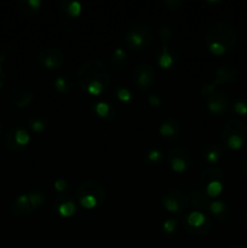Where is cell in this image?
<instances>
[{
  "label": "cell",
  "instance_id": "9",
  "mask_svg": "<svg viewBox=\"0 0 247 248\" xmlns=\"http://www.w3.org/2000/svg\"><path fill=\"white\" fill-rule=\"evenodd\" d=\"M161 205L167 212L181 213L190 205V196L182 189L170 188L162 193Z\"/></svg>",
  "mask_w": 247,
  "mask_h": 248
},
{
  "label": "cell",
  "instance_id": "17",
  "mask_svg": "<svg viewBox=\"0 0 247 248\" xmlns=\"http://www.w3.org/2000/svg\"><path fill=\"white\" fill-rule=\"evenodd\" d=\"M53 208L62 217H72L77 211L75 201L69 194H58L53 202Z\"/></svg>",
  "mask_w": 247,
  "mask_h": 248
},
{
  "label": "cell",
  "instance_id": "20",
  "mask_svg": "<svg viewBox=\"0 0 247 248\" xmlns=\"http://www.w3.org/2000/svg\"><path fill=\"white\" fill-rule=\"evenodd\" d=\"M208 211H210L211 216L220 223L227 222L230 218V215H232V210H230L229 205L222 200L211 201Z\"/></svg>",
  "mask_w": 247,
  "mask_h": 248
},
{
  "label": "cell",
  "instance_id": "26",
  "mask_svg": "<svg viewBox=\"0 0 247 248\" xmlns=\"http://www.w3.org/2000/svg\"><path fill=\"white\" fill-rule=\"evenodd\" d=\"M48 125V119L44 114H35L28 119V126L34 132H41Z\"/></svg>",
  "mask_w": 247,
  "mask_h": 248
},
{
  "label": "cell",
  "instance_id": "24",
  "mask_svg": "<svg viewBox=\"0 0 247 248\" xmlns=\"http://www.w3.org/2000/svg\"><path fill=\"white\" fill-rule=\"evenodd\" d=\"M164 159V153L159 148H149L143 154L142 160L147 166H156Z\"/></svg>",
  "mask_w": 247,
  "mask_h": 248
},
{
  "label": "cell",
  "instance_id": "27",
  "mask_svg": "<svg viewBox=\"0 0 247 248\" xmlns=\"http://www.w3.org/2000/svg\"><path fill=\"white\" fill-rule=\"evenodd\" d=\"M61 9L69 17H77L81 12V4L75 0H63L61 2Z\"/></svg>",
  "mask_w": 247,
  "mask_h": 248
},
{
  "label": "cell",
  "instance_id": "1",
  "mask_svg": "<svg viewBox=\"0 0 247 248\" xmlns=\"http://www.w3.org/2000/svg\"><path fill=\"white\" fill-rule=\"evenodd\" d=\"M110 73L106 63L98 58H90L82 63L77 74V84L81 91L99 94L110 86Z\"/></svg>",
  "mask_w": 247,
  "mask_h": 248
},
{
  "label": "cell",
  "instance_id": "41",
  "mask_svg": "<svg viewBox=\"0 0 247 248\" xmlns=\"http://www.w3.org/2000/svg\"><path fill=\"white\" fill-rule=\"evenodd\" d=\"M241 224H242V227H244L245 229L247 230V211H245L244 215H242V217H241Z\"/></svg>",
  "mask_w": 247,
  "mask_h": 248
},
{
  "label": "cell",
  "instance_id": "32",
  "mask_svg": "<svg viewBox=\"0 0 247 248\" xmlns=\"http://www.w3.org/2000/svg\"><path fill=\"white\" fill-rule=\"evenodd\" d=\"M232 109L235 114L240 116H246L247 115V101L245 99H235L232 104Z\"/></svg>",
  "mask_w": 247,
  "mask_h": 248
},
{
  "label": "cell",
  "instance_id": "14",
  "mask_svg": "<svg viewBox=\"0 0 247 248\" xmlns=\"http://www.w3.org/2000/svg\"><path fill=\"white\" fill-rule=\"evenodd\" d=\"M34 89L27 82H19V84L15 85L10 91V99H11L12 104L18 108H24L34 98Z\"/></svg>",
  "mask_w": 247,
  "mask_h": 248
},
{
  "label": "cell",
  "instance_id": "13",
  "mask_svg": "<svg viewBox=\"0 0 247 248\" xmlns=\"http://www.w3.org/2000/svg\"><path fill=\"white\" fill-rule=\"evenodd\" d=\"M155 69L149 63H139L136 65L132 74V82L137 89L139 90H149L154 85Z\"/></svg>",
  "mask_w": 247,
  "mask_h": 248
},
{
  "label": "cell",
  "instance_id": "2",
  "mask_svg": "<svg viewBox=\"0 0 247 248\" xmlns=\"http://www.w3.org/2000/svg\"><path fill=\"white\" fill-rule=\"evenodd\" d=\"M237 33L229 21H218L205 34V44L208 51L216 56L232 52L236 46Z\"/></svg>",
  "mask_w": 247,
  "mask_h": 248
},
{
  "label": "cell",
  "instance_id": "3",
  "mask_svg": "<svg viewBox=\"0 0 247 248\" xmlns=\"http://www.w3.org/2000/svg\"><path fill=\"white\" fill-rule=\"evenodd\" d=\"M75 196L82 207L92 210V208H96L104 203L107 198V190L101 182L89 179L77 186Z\"/></svg>",
  "mask_w": 247,
  "mask_h": 248
},
{
  "label": "cell",
  "instance_id": "29",
  "mask_svg": "<svg viewBox=\"0 0 247 248\" xmlns=\"http://www.w3.org/2000/svg\"><path fill=\"white\" fill-rule=\"evenodd\" d=\"M4 144H5V148L12 153H19L23 150V148L19 147L18 143L16 142V140H15V128L14 127L10 128V130L7 131L6 135H5Z\"/></svg>",
  "mask_w": 247,
  "mask_h": 248
},
{
  "label": "cell",
  "instance_id": "40",
  "mask_svg": "<svg viewBox=\"0 0 247 248\" xmlns=\"http://www.w3.org/2000/svg\"><path fill=\"white\" fill-rule=\"evenodd\" d=\"M241 170H242V173L245 174V177L247 178V153L244 155L241 160Z\"/></svg>",
  "mask_w": 247,
  "mask_h": 248
},
{
  "label": "cell",
  "instance_id": "19",
  "mask_svg": "<svg viewBox=\"0 0 247 248\" xmlns=\"http://www.w3.org/2000/svg\"><path fill=\"white\" fill-rule=\"evenodd\" d=\"M200 152L205 161L211 164V166H213L222 159L224 148L220 144H217V143H207V144H203L201 147Z\"/></svg>",
  "mask_w": 247,
  "mask_h": 248
},
{
  "label": "cell",
  "instance_id": "18",
  "mask_svg": "<svg viewBox=\"0 0 247 248\" xmlns=\"http://www.w3.org/2000/svg\"><path fill=\"white\" fill-rule=\"evenodd\" d=\"M239 77L237 68L232 64L219 65L216 70L213 84L215 85H230L236 81Z\"/></svg>",
  "mask_w": 247,
  "mask_h": 248
},
{
  "label": "cell",
  "instance_id": "38",
  "mask_svg": "<svg viewBox=\"0 0 247 248\" xmlns=\"http://www.w3.org/2000/svg\"><path fill=\"white\" fill-rule=\"evenodd\" d=\"M73 29H74V26H73L72 22H69V21L63 22V24H62V31H63V33L69 34V33H72Z\"/></svg>",
  "mask_w": 247,
  "mask_h": 248
},
{
  "label": "cell",
  "instance_id": "28",
  "mask_svg": "<svg viewBox=\"0 0 247 248\" xmlns=\"http://www.w3.org/2000/svg\"><path fill=\"white\" fill-rule=\"evenodd\" d=\"M53 86L61 93H69L73 89V82L68 75H60L53 81Z\"/></svg>",
  "mask_w": 247,
  "mask_h": 248
},
{
  "label": "cell",
  "instance_id": "23",
  "mask_svg": "<svg viewBox=\"0 0 247 248\" xmlns=\"http://www.w3.org/2000/svg\"><path fill=\"white\" fill-rule=\"evenodd\" d=\"M179 228H181V223L176 218H167L164 223L161 224V234L166 239H173L178 235Z\"/></svg>",
  "mask_w": 247,
  "mask_h": 248
},
{
  "label": "cell",
  "instance_id": "11",
  "mask_svg": "<svg viewBox=\"0 0 247 248\" xmlns=\"http://www.w3.org/2000/svg\"><path fill=\"white\" fill-rule=\"evenodd\" d=\"M167 162L176 173H184L193 167V154L183 145L173 147L167 153Z\"/></svg>",
  "mask_w": 247,
  "mask_h": 248
},
{
  "label": "cell",
  "instance_id": "21",
  "mask_svg": "<svg viewBox=\"0 0 247 248\" xmlns=\"http://www.w3.org/2000/svg\"><path fill=\"white\" fill-rule=\"evenodd\" d=\"M189 196H190L191 206L195 208V211H200V212L208 211L211 201L205 191H202L201 189H193V190H190Z\"/></svg>",
  "mask_w": 247,
  "mask_h": 248
},
{
  "label": "cell",
  "instance_id": "10",
  "mask_svg": "<svg viewBox=\"0 0 247 248\" xmlns=\"http://www.w3.org/2000/svg\"><path fill=\"white\" fill-rule=\"evenodd\" d=\"M184 229L194 236H206L212 229L211 218L200 211H193L182 219Z\"/></svg>",
  "mask_w": 247,
  "mask_h": 248
},
{
  "label": "cell",
  "instance_id": "5",
  "mask_svg": "<svg viewBox=\"0 0 247 248\" xmlns=\"http://www.w3.org/2000/svg\"><path fill=\"white\" fill-rule=\"evenodd\" d=\"M223 145L228 149L237 150L247 142V125L239 119H230L222 130Z\"/></svg>",
  "mask_w": 247,
  "mask_h": 248
},
{
  "label": "cell",
  "instance_id": "15",
  "mask_svg": "<svg viewBox=\"0 0 247 248\" xmlns=\"http://www.w3.org/2000/svg\"><path fill=\"white\" fill-rule=\"evenodd\" d=\"M156 61L161 68L166 70H172L178 65L179 55L173 47L167 44H162L161 47L156 52Z\"/></svg>",
  "mask_w": 247,
  "mask_h": 248
},
{
  "label": "cell",
  "instance_id": "33",
  "mask_svg": "<svg viewBox=\"0 0 247 248\" xmlns=\"http://www.w3.org/2000/svg\"><path fill=\"white\" fill-rule=\"evenodd\" d=\"M172 35V28L169 26H161L159 28V36L161 39L162 44H167Z\"/></svg>",
  "mask_w": 247,
  "mask_h": 248
},
{
  "label": "cell",
  "instance_id": "39",
  "mask_svg": "<svg viewBox=\"0 0 247 248\" xmlns=\"http://www.w3.org/2000/svg\"><path fill=\"white\" fill-rule=\"evenodd\" d=\"M6 82V73H5L4 68H2V63H0V89H2Z\"/></svg>",
  "mask_w": 247,
  "mask_h": 248
},
{
  "label": "cell",
  "instance_id": "7",
  "mask_svg": "<svg viewBox=\"0 0 247 248\" xmlns=\"http://www.w3.org/2000/svg\"><path fill=\"white\" fill-rule=\"evenodd\" d=\"M224 172L220 167L208 166L203 170L199 177V183H200V189L205 191L208 198H216L219 195L223 190L224 186Z\"/></svg>",
  "mask_w": 247,
  "mask_h": 248
},
{
  "label": "cell",
  "instance_id": "36",
  "mask_svg": "<svg viewBox=\"0 0 247 248\" xmlns=\"http://www.w3.org/2000/svg\"><path fill=\"white\" fill-rule=\"evenodd\" d=\"M162 4H164V6L167 7L169 10L177 11V10L183 5V1H181V0H165Z\"/></svg>",
  "mask_w": 247,
  "mask_h": 248
},
{
  "label": "cell",
  "instance_id": "35",
  "mask_svg": "<svg viewBox=\"0 0 247 248\" xmlns=\"http://www.w3.org/2000/svg\"><path fill=\"white\" fill-rule=\"evenodd\" d=\"M116 96L119 97V99H120V101L127 102L131 99V92H130V90L126 89V87L120 86L116 89Z\"/></svg>",
  "mask_w": 247,
  "mask_h": 248
},
{
  "label": "cell",
  "instance_id": "12",
  "mask_svg": "<svg viewBox=\"0 0 247 248\" xmlns=\"http://www.w3.org/2000/svg\"><path fill=\"white\" fill-rule=\"evenodd\" d=\"M39 64L43 68L48 70H56L60 69L64 65L65 63V56L60 48L57 47H45L38 53L36 57Z\"/></svg>",
  "mask_w": 247,
  "mask_h": 248
},
{
  "label": "cell",
  "instance_id": "30",
  "mask_svg": "<svg viewBox=\"0 0 247 248\" xmlns=\"http://www.w3.org/2000/svg\"><path fill=\"white\" fill-rule=\"evenodd\" d=\"M93 107L94 111H96V114L99 118L107 119L108 116L113 115V108H111L110 104L106 103V102H97Z\"/></svg>",
  "mask_w": 247,
  "mask_h": 248
},
{
  "label": "cell",
  "instance_id": "6",
  "mask_svg": "<svg viewBox=\"0 0 247 248\" xmlns=\"http://www.w3.org/2000/svg\"><path fill=\"white\" fill-rule=\"evenodd\" d=\"M201 96L203 97L208 111L215 116H220L229 109L230 98L224 91L218 90L215 84H205L201 87Z\"/></svg>",
  "mask_w": 247,
  "mask_h": 248
},
{
  "label": "cell",
  "instance_id": "22",
  "mask_svg": "<svg viewBox=\"0 0 247 248\" xmlns=\"http://www.w3.org/2000/svg\"><path fill=\"white\" fill-rule=\"evenodd\" d=\"M128 62H130V58H128L126 51L121 47H116L115 50H114L113 55H111V68H113L115 72H121V70L127 68Z\"/></svg>",
  "mask_w": 247,
  "mask_h": 248
},
{
  "label": "cell",
  "instance_id": "34",
  "mask_svg": "<svg viewBox=\"0 0 247 248\" xmlns=\"http://www.w3.org/2000/svg\"><path fill=\"white\" fill-rule=\"evenodd\" d=\"M55 189L58 191V194H67L69 189V182L64 178H60L55 181Z\"/></svg>",
  "mask_w": 247,
  "mask_h": 248
},
{
  "label": "cell",
  "instance_id": "16",
  "mask_svg": "<svg viewBox=\"0 0 247 248\" xmlns=\"http://www.w3.org/2000/svg\"><path fill=\"white\" fill-rule=\"evenodd\" d=\"M159 133L162 140H166V142H176L181 136V124L176 118L169 116L160 125Z\"/></svg>",
  "mask_w": 247,
  "mask_h": 248
},
{
  "label": "cell",
  "instance_id": "8",
  "mask_svg": "<svg viewBox=\"0 0 247 248\" xmlns=\"http://www.w3.org/2000/svg\"><path fill=\"white\" fill-rule=\"evenodd\" d=\"M153 41V31L145 22H135L126 31V44L135 51L145 50Z\"/></svg>",
  "mask_w": 247,
  "mask_h": 248
},
{
  "label": "cell",
  "instance_id": "31",
  "mask_svg": "<svg viewBox=\"0 0 247 248\" xmlns=\"http://www.w3.org/2000/svg\"><path fill=\"white\" fill-rule=\"evenodd\" d=\"M15 128V140L18 143L19 147H22L24 149L27 144L31 140V137H29V133L27 132L24 128L22 127H14Z\"/></svg>",
  "mask_w": 247,
  "mask_h": 248
},
{
  "label": "cell",
  "instance_id": "4",
  "mask_svg": "<svg viewBox=\"0 0 247 248\" xmlns=\"http://www.w3.org/2000/svg\"><path fill=\"white\" fill-rule=\"evenodd\" d=\"M46 196L41 190H33L16 196L9 203V212L18 218L31 216L45 203Z\"/></svg>",
  "mask_w": 247,
  "mask_h": 248
},
{
  "label": "cell",
  "instance_id": "42",
  "mask_svg": "<svg viewBox=\"0 0 247 248\" xmlns=\"http://www.w3.org/2000/svg\"><path fill=\"white\" fill-rule=\"evenodd\" d=\"M228 248H247V246H245V245L235 244V245H232V246H229Z\"/></svg>",
  "mask_w": 247,
  "mask_h": 248
},
{
  "label": "cell",
  "instance_id": "25",
  "mask_svg": "<svg viewBox=\"0 0 247 248\" xmlns=\"http://www.w3.org/2000/svg\"><path fill=\"white\" fill-rule=\"evenodd\" d=\"M40 0H19L17 2V7L22 14L27 15V16H31V15L36 14L41 7Z\"/></svg>",
  "mask_w": 247,
  "mask_h": 248
},
{
  "label": "cell",
  "instance_id": "37",
  "mask_svg": "<svg viewBox=\"0 0 247 248\" xmlns=\"http://www.w3.org/2000/svg\"><path fill=\"white\" fill-rule=\"evenodd\" d=\"M148 102H149V104L152 107L157 108V107H160V104H161V98H160L157 94H150L149 98H148Z\"/></svg>",
  "mask_w": 247,
  "mask_h": 248
},
{
  "label": "cell",
  "instance_id": "43",
  "mask_svg": "<svg viewBox=\"0 0 247 248\" xmlns=\"http://www.w3.org/2000/svg\"><path fill=\"white\" fill-rule=\"evenodd\" d=\"M0 137H1V125H0Z\"/></svg>",
  "mask_w": 247,
  "mask_h": 248
}]
</instances>
